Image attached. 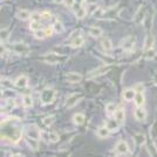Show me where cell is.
Listing matches in <instances>:
<instances>
[{"label": "cell", "mask_w": 157, "mask_h": 157, "mask_svg": "<svg viewBox=\"0 0 157 157\" xmlns=\"http://www.w3.org/2000/svg\"><path fill=\"white\" fill-rule=\"evenodd\" d=\"M1 136H2V138L10 140L13 143H15V142H18L20 138H21V129L14 127L12 124H8L7 122H5V124H2Z\"/></svg>", "instance_id": "6da1fadb"}, {"label": "cell", "mask_w": 157, "mask_h": 157, "mask_svg": "<svg viewBox=\"0 0 157 157\" xmlns=\"http://www.w3.org/2000/svg\"><path fill=\"white\" fill-rule=\"evenodd\" d=\"M41 102L44 103V105H49V103H52L53 101H54V98H55V90L52 89V88H46V89H44L42 92H41Z\"/></svg>", "instance_id": "7a4b0ae2"}, {"label": "cell", "mask_w": 157, "mask_h": 157, "mask_svg": "<svg viewBox=\"0 0 157 157\" xmlns=\"http://www.w3.org/2000/svg\"><path fill=\"white\" fill-rule=\"evenodd\" d=\"M83 98V95L80 93H74L72 95H69L68 98H67V101H66V107L67 108H73V107H75V105H78V102L81 101Z\"/></svg>", "instance_id": "3957f363"}, {"label": "cell", "mask_w": 157, "mask_h": 157, "mask_svg": "<svg viewBox=\"0 0 157 157\" xmlns=\"http://www.w3.org/2000/svg\"><path fill=\"white\" fill-rule=\"evenodd\" d=\"M115 154H117V155H127V154H129V147H128L127 142L122 141V140L118 141L116 147H115Z\"/></svg>", "instance_id": "277c9868"}, {"label": "cell", "mask_w": 157, "mask_h": 157, "mask_svg": "<svg viewBox=\"0 0 157 157\" xmlns=\"http://www.w3.org/2000/svg\"><path fill=\"white\" fill-rule=\"evenodd\" d=\"M42 59L45 60L46 62H48V63H60L65 58H61L55 53H48V54L42 56Z\"/></svg>", "instance_id": "5b68a950"}, {"label": "cell", "mask_w": 157, "mask_h": 157, "mask_svg": "<svg viewBox=\"0 0 157 157\" xmlns=\"http://www.w3.org/2000/svg\"><path fill=\"white\" fill-rule=\"evenodd\" d=\"M40 130L39 128L36 127V125H29L28 128H27L26 130V136L27 137H32V138H35V140H39L40 138Z\"/></svg>", "instance_id": "8992f818"}, {"label": "cell", "mask_w": 157, "mask_h": 157, "mask_svg": "<svg viewBox=\"0 0 157 157\" xmlns=\"http://www.w3.org/2000/svg\"><path fill=\"white\" fill-rule=\"evenodd\" d=\"M114 118L117 121L118 123H120V125L123 124L124 123V120H125V113H124V109L123 108H117L116 109V111L114 113Z\"/></svg>", "instance_id": "52a82bcc"}, {"label": "cell", "mask_w": 157, "mask_h": 157, "mask_svg": "<svg viewBox=\"0 0 157 157\" xmlns=\"http://www.w3.org/2000/svg\"><path fill=\"white\" fill-rule=\"evenodd\" d=\"M144 18H145V12H144L143 6H141L137 11H136V13H135L134 22H135V24H142L144 21Z\"/></svg>", "instance_id": "ba28073f"}, {"label": "cell", "mask_w": 157, "mask_h": 157, "mask_svg": "<svg viewBox=\"0 0 157 157\" xmlns=\"http://www.w3.org/2000/svg\"><path fill=\"white\" fill-rule=\"evenodd\" d=\"M135 95H136V90L132 88H128V89H124L123 93H122V98L124 100V101H132L134 98H135Z\"/></svg>", "instance_id": "9c48e42d"}, {"label": "cell", "mask_w": 157, "mask_h": 157, "mask_svg": "<svg viewBox=\"0 0 157 157\" xmlns=\"http://www.w3.org/2000/svg\"><path fill=\"white\" fill-rule=\"evenodd\" d=\"M107 71H109V67H107V66H103V67H100L98 69H94L92 72L88 74V76L87 78H96V76H100V75H103L107 73Z\"/></svg>", "instance_id": "30bf717a"}, {"label": "cell", "mask_w": 157, "mask_h": 157, "mask_svg": "<svg viewBox=\"0 0 157 157\" xmlns=\"http://www.w3.org/2000/svg\"><path fill=\"white\" fill-rule=\"evenodd\" d=\"M13 49L15 53H19V54H26L29 52V47L27 46L26 44L24 42H20V44H15L13 46Z\"/></svg>", "instance_id": "8fae6325"}, {"label": "cell", "mask_w": 157, "mask_h": 157, "mask_svg": "<svg viewBox=\"0 0 157 157\" xmlns=\"http://www.w3.org/2000/svg\"><path fill=\"white\" fill-rule=\"evenodd\" d=\"M27 85H28V78L26 75H20L19 78H17L14 81V86L18 88H25Z\"/></svg>", "instance_id": "7c38bea8"}, {"label": "cell", "mask_w": 157, "mask_h": 157, "mask_svg": "<svg viewBox=\"0 0 157 157\" xmlns=\"http://www.w3.org/2000/svg\"><path fill=\"white\" fill-rule=\"evenodd\" d=\"M66 78H67L69 82H72V83H78V82H80V81L82 80V75L78 74V73L71 72L66 75Z\"/></svg>", "instance_id": "4fadbf2b"}, {"label": "cell", "mask_w": 157, "mask_h": 157, "mask_svg": "<svg viewBox=\"0 0 157 157\" xmlns=\"http://www.w3.org/2000/svg\"><path fill=\"white\" fill-rule=\"evenodd\" d=\"M134 115H135V118L137 121H145V118H147V113H145L144 108H142V107H137L135 109Z\"/></svg>", "instance_id": "5bb4252c"}, {"label": "cell", "mask_w": 157, "mask_h": 157, "mask_svg": "<svg viewBox=\"0 0 157 157\" xmlns=\"http://www.w3.org/2000/svg\"><path fill=\"white\" fill-rule=\"evenodd\" d=\"M154 44H155V38H154V35H152V34H147V36H145V39H144L143 48L145 51H148V49L152 48Z\"/></svg>", "instance_id": "9a60e30c"}, {"label": "cell", "mask_w": 157, "mask_h": 157, "mask_svg": "<svg viewBox=\"0 0 157 157\" xmlns=\"http://www.w3.org/2000/svg\"><path fill=\"white\" fill-rule=\"evenodd\" d=\"M17 17H18V19L25 21V20L31 19L32 13H31L29 11H27V10H19V11L17 12Z\"/></svg>", "instance_id": "2e32d148"}, {"label": "cell", "mask_w": 157, "mask_h": 157, "mask_svg": "<svg viewBox=\"0 0 157 157\" xmlns=\"http://www.w3.org/2000/svg\"><path fill=\"white\" fill-rule=\"evenodd\" d=\"M134 46H135V40H134V38H131V36L127 38L123 41V44H122V47L124 48V51H131L134 48Z\"/></svg>", "instance_id": "e0dca14e"}, {"label": "cell", "mask_w": 157, "mask_h": 157, "mask_svg": "<svg viewBox=\"0 0 157 157\" xmlns=\"http://www.w3.org/2000/svg\"><path fill=\"white\" fill-rule=\"evenodd\" d=\"M83 44H85V38L78 34V36H75V38L72 40V44H71V45H72V47H74V48H78V47L83 46Z\"/></svg>", "instance_id": "ac0fdd59"}, {"label": "cell", "mask_w": 157, "mask_h": 157, "mask_svg": "<svg viewBox=\"0 0 157 157\" xmlns=\"http://www.w3.org/2000/svg\"><path fill=\"white\" fill-rule=\"evenodd\" d=\"M85 120H86V117L82 113H76V114L73 116V122L76 125L83 124V123H85Z\"/></svg>", "instance_id": "d6986e66"}, {"label": "cell", "mask_w": 157, "mask_h": 157, "mask_svg": "<svg viewBox=\"0 0 157 157\" xmlns=\"http://www.w3.org/2000/svg\"><path fill=\"white\" fill-rule=\"evenodd\" d=\"M102 33H103V31H102V28H100V27H98V26L89 27V34H90L92 36H94V38H100V36L102 35Z\"/></svg>", "instance_id": "ffe728a7"}, {"label": "cell", "mask_w": 157, "mask_h": 157, "mask_svg": "<svg viewBox=\"0 0 157 157\" xmlns=\"http://www.w3.org/2000/svg\"><path fill=\"white\" fill-rule=\"evenodd\" d=\"M134 101H135V105L137 107H142L144 105V102H145V98H144L143 93H136Z\"/></svg>", "instance_id": "44dd1931"}, {"label": "cell", "mask_w": 157, "mask_h": 157, "mask_svg": "<svg viewBox=\"0 0 157 157\" xmlns=\"http://www.w3.org/2000/svg\"><path fill=\"white\" fill-rule=\"evenodd\" d=\"M109 132L110 130L108 127H100L98 129V136L100 138H107L109 136Z\"/></svg>", "instance_id": "7402d4cb"}, {"label": "cell", "mask_w": 157, "mask_h": 157, "mask_svg": "<svg viewBox=\"0 0 157 157\" xmlns=\"http://www.w3.org/2000/svg\"><path fill=\"white\" fill-rule=\"evenodd\" d=\"M38 141L39 140H35V138H32V137H26L27 144H28V147L32 150H38V148H39V142Z\"/></svg>", "instance_id": "603a6c76"}, {"label": "cell", "mask_w": 157, "mask_h": 157, "mask_svg": "<svg viewBox=\"0 0 157 157\" xmlns=\"http://www.w3.org/2000/svg\"><path fill=\"white\" fill-rule=\"evenodd\" d=\"M101 45L103 47V49H105V52H110L111 49H113V44H111V41L108 38H103V39L101 40Z\"/></svg>", "instance_id": "cb8c5ba5"}, {"label": "cell", "mask_w": 157, "mask_h": 157, "mask_svg": "<svg viewBox=\"0 0 157 157\" xmlns=\"http://www.w3.org/2000/svg\"><path fill=\"white\" fill-rule=\"evenodd\" d=\"M22 105L28 109V108H32L33 107V98L31 95H25L24 98H22Z\"/></svg>", "instance_id": "d4e9b609"}, {"label": "cell", "mask_w": 157, "mask_h": 157, "mask_svg": "<svg viewBox=\"0 0 157 157\" xmlns=\"http://www.w3.org/2000/svg\"><path fill=\"white\" fill-rule=\"evenodd\" d=\"M87 8L83 6H78V8L75 11V14H76V18L78 19H83L86 15H87Z\"/></svg>", "instance_id": "484cf974"}, {"label": "cell", "mask_w": 157, "mask_h": 157, "mask_svg": "<svg viewBox=\"0 0 157 157\" xmlns=\"http://www.w3.org/2000/svg\"><path fill=\"white\" fill-rule=\"evenodd\" d=\"M134 142L137 145H143L145 143V136H144L143 134H136L134 136Z\"/></svg>", "instance_id": "4316f807"}, {"label": "cell", "mask_w": 157, "mask_h": 157, "mask_svg": "<svg viewBox=\"0 0 157 157\" xmlns=\"http://www.w3.org/2000/svg\"><path fill=\"white\" fill-rule=\"evenodd\" d=\"M118 125H120V123H118L117 121L115 120V118H113V120H109L108 122H107V127L109 128V130L114 131V130H117Z\"/></svg>", "instance_id": "83f0119b"}, {"label": "cell", "mask_w": 157, "mask_h": 157, "mask_svg": "<svg viewBox=\"0 0 157 157\" xmlns=\"http://www.w3.org/2000/svg\"><path fill=\"white\" fill-rule=\"evenodd\" d=\"M144 25L147 27V29H149L151 27V22H152V11H150L148 14H145V18H144Z\"/></svg>", "instance_id": "f1b7e54d"}, {"label": "cell", "mask_w": 157, "mask_h": 157, "mask_svg": "<svg viewBox=\"0 0 157 157\" xmlns=\"http://www.w3.org/2000/svg\"><path fill=\"white\" fill-rule=\"evenodd\" d=\"M29 28L32 29L33 32H36V31H39L42 28V25H41V22L40 21H31V24H29Z\"/></svg>", "instance_id": "f546056e"}, {"label": "cell", "mask_w": 157, "mask_h": 157, "mask_svg": "<svg viewBox=\"0 0 157 157\" xmlns=\"http://www.w3.org/2000/svg\"><path fill=\"white\" fill-rule=\"evenodd\" d=\"M59 140H60L59 134H56V132H53V131L48 134V141H49V142H52V143H56Z\"/></svg>", "instance_id": "4dcf8cb0"}, {"label": "cell", "mask_w": 157, "mask_h": 157, "mask_svg": "<svg viewBox=\"0 0 157 157\" xmlns=\"http://www.w3.org/2000/svg\"><path fill=\"white\" fill-rule=\"evenodd\" d=\"M156 56V52L152 49V48H150V49H148V51H145V53H144V58L148 60H151L154 59Z\"/></svg>", "instance_id": "1f68e13d"}, {"label": "cell", "mask_w": 157, "mask_h": 157, "mask_svg": "<svg viewBox=\"0 0 157 157\" xmlns=\"http://www.w3.org/2000/svg\"><path fill=\"white\" fill-rule=\"evenodd\" d=\"M116 109H117V107H116V105H115V103H113V102L108 103V105H107V107H105V111H107L108 114H113V113H115V111H116Z\"/></svg>", "instance_id": "d6a6232c"}, {"label": "cell", "mask_w": 157, "mask_h": 157, "mask_svg": "<svg viewBox=\"0 0 157 157\" xmlns=\"http://www.w3.org/2000/svg\"><path fill=\"white\" fill-rule=\"evenodd\" d=\"M55 121V117L54 116H46V117L44 118V125L45 127H49V125H52L53 124V122Z\"/></svg>", "instance_id": "836d02e7"}, {"label": "cell", "mask_w": 157, "mask_h": 157, "mask_svg": "<svg viewBox=\"0 0 157 157\" xmlns=\"http://www.w3.org/2000/svg\"><path fill=\"white\" fill-rule=\"evenodd\" d=\"M98 10V5H95V4H90V5H88L87 7V12L88 14H95V12Z\"/></svg>", "instance_id": "e575fe53"}, {"label": "cell", "mask_w": 157, "mask_h": 157, "mask_svg": "<svg viewBox=\"0 0 157 157\" xmlns=\"http://www.w3.org/2000/svg\"><path fill=\"white\" fill-rule=\"evenodd\" d=\"M34 36H35L36 39H45L47 35H46V32H45V31H42V29H39V31L34 32Z\"/></svg>", "instance_id": "d590c367"}, {"label": "cell", "mask_w": 157, "mask_h": 157, "mask_svg": "<svg viewBox=\"0 0 157 157\" xmlns=\"http://www.w3.org/2000/svg\"><path fill=\"white\" fill-rule=\"evenodd\" d=\"M8 31L7 29H1V42L4 44L5 41H7V39H8Z\"/></svg>", "instance_id": "8d00e7d4"}, {"label": "cell", "mask_w": 157, "mask_h": 157, "mask_svg": "<svg viewBox=\"0 0 157 157\" xmlns=\"http://www.w3.org/2000/svg\"><path fill=\"white\" fill-rule=\"evenodd\" d=\"M53 28H54V31L56 33H60L63 31V27H62V25H61L60 22H55V24L53 25Z\"/></svg>", "instance_id": "74e56055"}, {"label": "cell", "mask_w": 157, "mask_h": 157, "mask_svg": "<svg viewBox=\"0 0 157 157\" xmlns=\"http://www.w3.org/2000/svg\"><path fill=\"white\" fill-rule=\"evenodd\" d=\"M134 89L136 90V93H143L144 85L143 83H136V85L134 86Z\"/></svg>", "instance_id": "f35d334b"}, {"label": "cell", "mask_w": 157, "mask_h": 157, "mask_svg": "<svg viewBox=\"0 0 157 157\" xmlns=\"http://www.w3.org/2000/svg\"><path fill=\"white\" fill-rule=\"evenodd\" d=\"M63 4H65L66 7L72 8V7L75 6V0H65V1H63Z\"/></svg>", "instance_id": "ab89813d"}, {"label": "cell", "mask_w": 157, "mask_h": 157, "mask_svg": "<svg viewBox=\"0 0 157 157\" xmlns=\"http://www.w3.org/2000/svg\"><path fill=\"white\" fill-rule=\"evenodd\" d=\"M31 19H32V21H40V20L42 19V17H41V14H39V13H32Z\"/></svg>", "instance_id": "60d3db41"}, {"label": "cell", "mask_w": 157, "mask_h": 157, "mask_svg": "<svg viewBox=\"0 0 157 157\" xmlns=\"http://www.w3.org/2000/svg\"><path fill=\"white\" fill-rule=\"evenodd\" d=\"M13 107H14V101L13 100H8L7 101V105H6V110H11V109H13Z\"/></svg>", "instance_id": "b9f144b4"}, {"label": "cell", "mask_w": 157, "mask_h": 157, "mask_svg": "<svg viewBox=\"0 0 157 157\" xmlns=\"http://www.w3.org/2000/svg\"><path fill=\"white\" fill-rule=\"evenodd\" d=\"M41 17H42V19L49 20L52 18V14L49 13V12H42V13H41Z\"/></svg>", "instance_id": "7bdbcfd3"}, {"label": "cell", "mask_w": 157, "mask_h": 157, "mask_svg": "<svg viewBox=\"0 0 157 157\" xmlns=\"http://www.w3.org/2000/svg\"><path fill=\"white\" fill-rule=\"evenodd\" d=\"M45 32H46L47 36H51V35H53V33L55 32V31H54V28H53V26H52V27H48Z\"/></svg>", "instance_id": "ee69618b"}, {"label": "cell", "mask_w": 157, "mask_h": 157, "mask_svg": "<svg viewBox=\"0 0 157 157\" xmlns=\"http://www.w3.org/2000/svg\"><path fill=\"white\" fill-rule=\"evenodd\" d=\"M53 1H54L55 4H63L65 0H53Z\"/></svg>", "instance_id": "f6af8a7d"}, {"label": "cell", "mask_w": 157, "mask_h": 157, "mask_svg": "<svg viewBox=\"0 0 157 157\" xmlns=\"http://www.w3.org/2000/svg\"><path fill=\"white\" fill-rule=\"evenodd\" d=\"M154 83L157 86V76H155V78H154Z\"/></svg>", "instance_id": "bcb514c9"}]
</instances>
